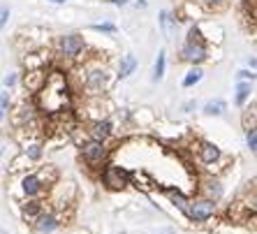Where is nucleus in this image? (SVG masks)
<instances>
[{"label":"nucleus","instance_id":"nucleus-1","mask_svg":"<svg viewBox=\"0 0 257 234\" xmlns=\"http://www.w3.org/2000/svg\"><path fill=\"white\" fill-rule=\"evenodd\" d=\"M37 105L46 114H60L70 105V91H67V81L60 72H51L46 77V84L42 91L37 93Z\"/></svg>","mask_w":257,"mask_h":234},{"label":"nucleus","instance_id":"nucleus-2","mask_svg":"<svg viewBox=\"0 0 257 234\" xmlns=\"http://www.w3.org/2000/svg\"><path fill=\"white\" fill-rule=\"evenodd\" d=\"M181 58L185 61V63H193V65L202 63L204 58H206V47H204L202 40H199V31H197V28H193L190 35H188V42H185V47H183Z\"/></svg>","mask_w":257,"mask_h":234},{"label":"nucleus","instance_id":"nucleus-3","mask_svg":"<svg viewBox=\"0 0 257 234\" xmlns=\"http://www.w3.org/2000/svg\"><path fill=\"white\" fill-rule=\"evenodd\" d=\"M130 181V172L118 167V165H107L102 170V183L107 186L109 190H123Z\"/></svg>","mask_w":257,"mask_h":234},{"label":"nucleus","instance_id":"nucleus-4","mask_svg":"<svg viewBox=\"0 0 257 234\" xmlns=\"http://www.w3.org/2000/svg\"><path fill=\"white\" fill-rule=\"evenodd\" d=\"M213 213H215L213 200H195V202H190L185 216H188L190 220H195V223H204V220H209Z\"/></svg>","mask_w":257,"mask_h":234},{"label":"nucleus","instance_id":"nucleus-5","mask_svg":"<svg viewBox=\"0 0 257 234\" xmlns=\"http://www.w3.org/2000/svg\"><path fill=\"white\" fill-rule=\"evenodd\" d=\"M81 156H84V160L88 162V165H100L102 160L107 158V149H105V144H102L100 139H93V141L84 144Z\"/></svg>","mask_w":257,"mask_h":234},{"label":"nucleus","instance_id":"nucleus-6","mask_svg":"<svg viewBox=\"0 0 257 234\" xmlns=\"http://www.w3.org/2000/svg\"><path fill=\"white\" fill-rule=\"evenodd\" d=\"M81 49H84V40L79 37V35H65V37H60V51L65 53V56H79L81 53Z\"/></svg>","mask_w":257,"mask_h":234},{"label":"nucleus","instance_id":"nucleus-7","mask_svg":"<svg viewBox=\"0 0 257 234\" xmlns=\"http://www.w3.org/2000/svg\"><path fill=\"white\" fill-rule=\"evenodd\" d=\"M56 227H58V216H56V213H51V211L42 213V216L35 220V230H37V232H42V234L54 232Z\"/></svg>","mask_w":257,"mask_h":234},{"label":"nucleus","instance_id":"nucleus-8","mask_svg":"<svg viewBox=\"0 0 257 234\" xmlns=\"http://www.w3.org/2000/svg\"><path fill=\"white\" fill-rule=\"evenodd\" d=\"M46 77L49 75H44L42 70H32V72H28V75H26V88L32 91V93H40L42 86L46 84Z\"/></svg>","mask_w":257,"mask_h":234},{"label":"nucleus","instance_id":"nucleus-9","mask_svg":"<svg viewBox=\"0 0 257 234\" xmlns=\"http://www.w3.org/2000/svg\"><path fill=\"white\" fill-rule=\"evenodd\" d=\"M199 158H202L206 165H213V162L220 160V149H218L215 144H211V141H202V144H199Z\"/></svg>","mask_w":257,"mask_h":234},{"label":"nucleus","instance_id":"nucleus-10","mask_svg":"<svg viewBox=\"0 0 257 234\" xmlns=\"http://www.w3.org/2000/svg\"><path fill=\"white\" fill-rule=\"evenodd\" d=\"M21 186H23V192H26L28 197H35L37 192L42 190L44 181H42V179H40V174H28V176H23Z\"/></svg>","mask_w":257,"mask_h":234},{"label":"nucleus","instance_id":"nucleus-11","mask_svg":"<svg viewBox=\"0 0 257 234\" xmlns=\"http://www.w3.org/2000/svg\"><path fill=\"white\" fill-rule=\"evenodd\" d=\"M86 86H88L91 91H95V93L105 91V86H107V75H105L102 70H93V72L88 75V79H86Z\"/></svg>","mask_w":257,"mask_h":234},{"label":"nucleus","instance_id":"nucleus-12","mask_svg":"<svg viewBox=\"0 0 257 234\" xmlns=\"http://www.w3.org/2000/svg\"><path fill=\"white\" fill-rule=\"evenodd\" d=\"M91 135H93V139H100V141H105L107 137H111V121H97V123H93V130H91Z\"/></svg>","mask_w":257,"mask_h":234},{"label":"nucleus","instance_id":"nucleus-13","mask_svg":"<svg viewBox=\"0 0 257 234\" xmlns=\"http://www.w3.org/2000/svg\"><path fill=\"white\" fill-rule=\"evenodd\" d=\"M135 67H137V58H135L132 53L123 56V58H121V65H118V77H121V79L130 77L132 72H135Z\"/></svg>","mask_w":257,"mask_h":234},{"label":"nucleus","instance_id":"nucleus-14","mask_svg":"<svg viewBox=\"0 0 257 234\" xmlns=\"http://www.w3.org/2000/svg\"><path fill=\"white\" fill-rule=\"evenodd\" d=\"M42 216V202H26L23 204V218L26 220H37Z\"/></svg>","mask_w":257,"mask_h":234},{"label":"nucleus","instance_id":"nucleus-15","mask_svg":"<svg viewBox=\"0 0 257 234\" xmlns=\"http://www.w3.org/2000/svg\"><path fill=\"white\" fill-rule=\"evenodd\" d=\"M227 105L223 100H211V102H206L204 105V114H209V116H220V114H225Z\"/></svg>","mask_w":257,"mask_h":234},{"label":"nucleus","instance_id":"nucleus-16","mask_svg":"<svg viewBox=\"0 0 257 234\" xmlns=\"http://www.w3.org/2000/svg\"><path fill=\"white\" fill-rule=\"evenodd\" d=\"M248 97H250V84H246V81H239V84H236V97H234V102L239 107H243Z\"/></svg>","mask_w":257,"mask_h":234},{"label":"nucleus","instance_id":"nucleus-17","mask_svg":"<svg viewBox=\"0 0 257 234\" xmlns=\"http://www.w3.org/2000/svg\"><path fill=\"white\" fill-rule=\"evenodd\" d=\"M243 128L246 130L257 128V105L248 107L246 111H243Z\"/></svg>","mask_w":257,"mask_h":234},{"label":"nucleus","instance_id":"nucleus-18","mask_svg":"<svg viewBox=\"0 0 257 234\" xmlns=\"http://www.w3.org/2000/svg\"><path fill=\"white\" fill-rule=\"evenodd\" d=\"M165 49L158 53V61H155V67H153V81H160L162 75H165Z\"/></svg>","mask_w":257,"mask_h":234},{"label":"nucleus","instance_id":"nucleus-19","mask_svg":"<svg viewBox=\"0 0 257 234\" xmlns=\"http://www.w3.org/2000/svg\"><path fill=\"white\" fill-rule=\"evenodd\" d=\"M202 70H199V67H195V70H190V72H188V75L183 77V86H185V88H190V86H195L197 84V81H199V79H202Z\"/></svg>","mask_w":257,"mask_h":234},{"label":"nucleus","instance_id":"nucleus-20","mask_svg":"<svg viewBox=\"0 0 257 234\" xmlns=\"http://www.w3.org/2000/svg\"><path fill=\"white\" fill-rule=\"evenodd\" d=\"M169 197L174 200V204H176V206H179L183 213H188V206H190V202L183 197L181 192H179V190H169Z\"/></svg>","mask_w":257,"mask_h":234},{"label":"nucleus","instance_id":"nucleus-21","mask_svg":"<svg viewBox=\"0 0 257 234\" xmlns=\"http://www.w3.org/2000/svg\"><path fill=\"white\" fill-rule=\"evenodd\" d=\"M26 158L40 160L42 158V146H40V144H28V146H26Z\"/></svg>","mask_w":257,"mask_h":234},{"label":"nucleus","instance_id":"nucleus-22","mask_svg":"<svg viewBox=\"0 0 257 234\" xmlns=\"http://www.w3.org/2000/svg\"><path fill=\"white\" fill-rule=\"evenodd\" d=\"M160 26H162L165 37H169V35H171V16H169V12H162V14H160Z\"/></svg>","mask_w":257,"mask_h":234},{"label":"nucleus","instance_id":"nucleus-23","mask_svg":"<svg viewBox=\"0 0 257 234\" xmlns=\"http://www.w3.org/2000/svg\"><path fill=\"white\" fill-rule=\"evenodd\" d=\"M246 141H248V149L257 153V128L246 130Z\"/></svg>","mask_w":257,"mask_h":234},{"label":"nucleus","instance_id":"nucleus-24","mask_svg":"<svg viewBox=\"0 0 257 234\" xmlns=\"http://www.w3.org/2000/svg\"><path fill=\"white\" fill-rule=\"evenodd\" d=\"M220 183L218 181H211L209 183V195H211V197H213V200H218V197H220Z\"/></svg>","mask_w":257,"mask_h":234},{"label":"nucleus","instance_id":"nucleus-25","mask_svg":"<svg viewBox=\"0 0 257 234\" xmlns=\"http://www.w3.org/2000/svg\"><path fill=\"white\" fill-rule=\"evenodd\" d=\"M93 31H100V32H114V31H116V26H111V23H95V26H93Z\"/></svg>","mask_w":257,"mask_h":234},{"label":"nucleus","instance_id":"nucleus-26","mask_svg":"<svg viewBox=\"0 0 257 234\" xmlns=\"http://www.w3.org/2000/svg\"><path fill=\"white\" fill-rule=\"evenodd\" d=\"M236 79H239V81H246V79H250V81H255V79H257V75H255V72H248V70H241V72L236 75Z\"/></svg>","mask_w":257,"mask_h":234},{"label":"nucleus","instance_id":"nucleus-27","mask_svg":"<svg viewBox=\"0 0 257 234\" xmlns=\"http://www.w3.org/2000/svg\"><path fill=\"white\" fill-rule=\"evenodd\" d=\"M0 114H2V118L10 114V97H7V93H2V111Z\"/></svg>","mask_w":257,"mask_h":234},{"label":"nucleus","instance_id":"nucleus-28","mask_svg":"<svg viewBox=\"0 0 257 234\" xmlns=\"http://www.w3.org/2000/svg\"><path fill=\"white\" fill-rule=\"evenodd\" d=\"M16 84V75H7L5 77V86H14Z\"/></svg>","mask_w":257,"mask_h":234},{"label":"nucleus","instance_id":"nucleus-29","mask_svg":"<svg viewBox=\"0 0 257 234\" xmlns=\"http://www.w3.org/2000/svg\"><path fill=\"white\" fill-rule=\"evenodd\" d=\"M7 19H10V10H7V7H2V19H0V23L5 26V23H7Z\"/></svg>","mask_w":257,"mask_h":234},{"label":"nucleus","instance_id":"nucleus-30","mask_svg":"<svg viewBox=\"0 0 257 234\" xmlns=\"http://www.w3.org/2000/svg\"><path fill=\"white\" fill-rule=\"evenodd\" d=\"M206 5H225V0H202Z\"/></svg>","mask_w":257,"mask_h":234},{"label":"nucleus","instance_id":"nucleus-31","mask_svg":"<svg viewBox=\"0 0 257 234\" xmlns=\"http://www.w3.org/2000/svg\"><path fill=\"white\" fill-rule=\"evenodd\" d=\"M190 109H195V102H185L183 105V111H190Z\"/></svg>","mask_w":257,"mask_h":234},{"label":"nucleus","instance_id":"nucleus-32","mask_svg":"<svg viewBox=\"0 0 257 234\" xmlns=\"http://www.w3.org/2000/svg\"><path fill=\"white\" fill-rule=\"evenodd\" d=\"M51 2H65V0H51Z\"/></svg>","mask_w":257,"mask_h":234},{"label":"nucleus","instance_id":"nucleus-33","mask_svg":"<svg viewBox=\"0 0 257 234\" xmlns=\"http://www.w3.org/2000/svg\"><path fill=\"white\" fill-rule=\"evenodd\" d=\"M255 202H257V192H255Z\"/></svg>","mask_w":257,"mask_h":234},{"label":"nucleus","instance_id":"nucleus-34","mask_svg":"<svg viewBox=\"0 0 257 234\" xmlns=\"http://www.w3.org/2000/svg\"><path fill=\"white\" fill-rule=\"evenodd\" d=\"M2 234H7V232H5V230H2Z\"/></svg>","mask_w":257,"mask_h":234},{"label":"nucleus","instance_id":"nucleus-35","mask_svg":"<svg viewBox=\"0 0 257 234\" xmlns=\"http://www.w3.org/2000/svg\"><path fill=\"white\" fill-rule=\"evenodd\" d=\"M121 234H125V232H121Z\"/></svg>","mask_w":257,"mask_h":234}]
</instances>
